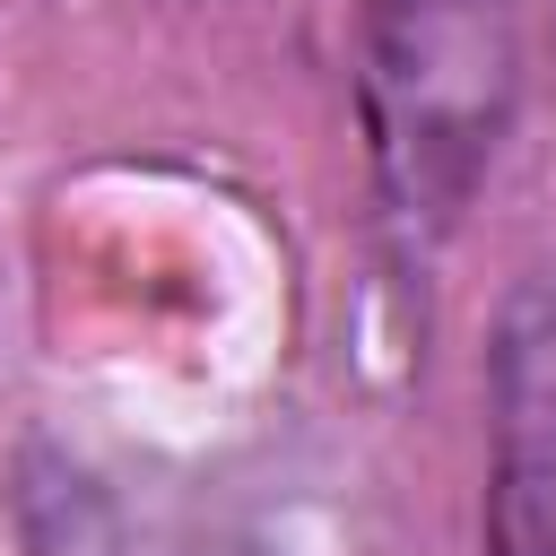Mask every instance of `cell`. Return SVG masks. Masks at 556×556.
I'll use <instances>...</instances> for the list:
<instances>
[{
    "instance_id": "obj_1",
    "label": "cell",
    "mask_w": 556,
    "mask_h": 556,
    "mask_svg": "<svg viewBox=\"0 0 556 556\" xmlns=\"http://www.w3.org/2000/svg\"><path fill=\"white\" fill-rule=\"evenodd\" d=\"M521 104V9L513 0H365L356 17V113L374 191L400 235L434 243L460 226L504 156Z\"/></svg>"
},
{
    "instance_id": "obj_2",
    "label": "cell",
    "mask_w": 556,
    "mask_h": 556,
    "mask_svg": "<svg viewBox=\"0 0 556 556\" xmlns=\"http://www.w3.org/2000/svg\"><path fill=\"white\" fill-rule=\"evenodd\" d=\"M486 556H556V261H530L486 339Z\"/></svg>"
}]
</instances>
